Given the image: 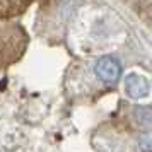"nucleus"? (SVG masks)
Returning <instances> with one entry per match:
<instances>
[{
	"label": "nucleus",
	"mask_w": 152,
	"mask_h": 152,
	"mask_svg": "<svg viewBox=\"0 0 152 152\" xmlns=\"http://www.w3.org/2000/svg\"><path fill=\"white\" fill-rule=\"evenodd\" d=\"M96 74L103 82L113 84L121 75V65L113 56H101L96 62Z\"/></svg>",
	"instance_id": "obj_1"
},
{
	"label": "nucleus",
	"mask_w": 152,
	"mask_h": 152,
	"mask_svg": "<svg viewBox=\"0 0 152 152\" xmlns=\"http://www.w3.org/2000/svg\"><path fill=\"white\" fill-rule=\"evenodd\" d=\"M125 91L126 94L133 99H140V97H147L149 94V82L145 80V77L132 74L126 77L125 80Z\"/></svg>",
	"instance_id": "obj_2"
},
{
	"label": "nucleus",
	"mask_w": 152,
	"mask_h": 152,
	"mask_svg": "<svg viewBox=\"0 0 152 152\" xmlns=\"http://www.w3.org/2000/svg\"><path fill=\"white\" fill-rule=\"evenodd\" d=\"M135 115H137L138 125L144 126L145 130H149V128H151V111L147 110V108H138V110L135 111Z\"/></svg>",
	"instance_id": "obj_3"
}]
</instances>
